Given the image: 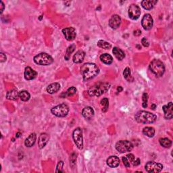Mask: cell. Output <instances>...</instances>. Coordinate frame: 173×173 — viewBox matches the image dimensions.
<instances>
[{"label":"cell","mask_w":173,"mask_h":173,"mask_svg":"<svg viewBox=\"0 0 173 173\" xmlns=\"http://www.w3.org/2000/svg\"><path fill=\"white\" fill-rule=\"evenodd\" d=\"M80 72L85 81L91 80L96 77L99 72V69L96 64L86 63L80 68Z\"/></svg>","instance_id":"6da1fadb"},{"label":"cell","mask_w":173,"mask_h":173,"mask_svg":"<svg viewBox=\"0 0 173 173\" xmlns=\"http://www.w3.org/2000/svg\"><path fill=\"white\" fill-rule=\"evenodd\" d=\"M135 118L136 121L139 122V123L152 124L156 121L157 116H156V115H155L154 114H152L149 112L141 110L139 111L138 112L135 114Z\"/></svg>","instance_id":"7a4b0ae2"},{"label":"cell","mask_w":173,"mask_h":173,"mask_svg":"<svg viewBox=\"0 0 173 173\" xmlns=\"http://www.w3.org/2000/svg\"><path fill=\"white\" fill-rule=\"evenodd\" d=\"M110 87V84L108 83H98L91 86L88 90V93L90 96L99 97L107 92Z\"/></svg>","instance_id":"3957f363"},{"label":"cell","mask_w":173,"mask_h":173,"mask_svg":"<svg viewBox=\"0 0 173 173\" xmlns=\"http://www.w3.org/2000/svg\"><path fill=\"white\" fill-rule=\"evenodd\" d=\"M149 69L157 77H161L165 72V66L160 60H153L150 63Z\"/></svg>","instance_id":"277c9868"},{"label":"cell","mask_w":173,"mask_h":173,"mask_svg":"<svg viewBox=\"0 0 173 173\" xmlns=\"http://www.w3.org/2000/svg\"><path fill=\"white\" fill-rule=\"evenodd\" d=\"M33 60L37 64L41 66H49L54 62L53 58L46 53H41L35 55L33 58Z\"/></svg>","instance_id":"5b68a950"},{"label":"cell","mask_w":173,"mask_h":173,"mask_svg":"<svg viewBox=\"0 0 173 173\" xmlns=\"http://www.w3.org/2000/svg\"><path fill=\"white\" fill-rule=\"evenodd\" d=\"M51 112L54 116L62 118V117H65L68 115L69 107L65 104H62L52 108Z\"/></svg>","instance_id":"8992f818"},{"label":"cell","mask_w":173,"mask_h":173,"mask_svg":"<svg viewBox=\"0 0 173 173\" xmlns=\"http://www.w3.org/2000/svg\"><path fill=\"white\" fill-rule=\"evenodd\" d=\"M116 149L121 153H126L131 152L133 148V145L131 141L128 140L119 141L116 144Z\"/></svg>","instance_id":"52a82bcc"},{"label":"cell","mask_w":173,"mask_h":173,"mask_svg":"<svg viewBox=\"0 0 173 173\" xmlns=\"http://www.w3.org/2000/svg\"><path fill=\"white\" fill-rule=\"evenodd\" d=\"M72 137L78 148L80 150L83 149V131L80 128L78 127L75 129L72 133Z\"/></svg>","instance_id":"ba28073f"},{"label":"cell","mask_w":173,"mask_h":173,"mask_svg":"<svg viewBox=\"0 0 173 173\" xmlns=\"http://www.w3.org/2000/svg\"><path fill=\"white\" fill-rule=\"evenodd\" d=\"M145 169L147 172L158 173L162 171L163 169V165L160 163H157L156 162H148L145 166Z\"/></svg>","instance_id":"9c48e42d"},{"label":"cell","mask_w":173,"mask_h":173,"mask_svg":"<svg viewBox=\"0 0 173 173\" xmlns=\"http://www.w3.org/2000/svg\"><path fill=\"white\" fill-rule=\"evenodd\" d=\"M128 14L131 19L132 20H137L141 15V9L137 5L132 4L130 5L128 11Z\"/></svg>","instance_id":"30bf717a"},{"label":"cell","mask_w":173,"mask_h":173,"mask_svg":"<svg viewBox=\"0 0 173 173\" xmlns=\"http://www.w3.org/2000/svg\"><path fill=\"white\" fill-rule=\"evenodd\" d=\"M141 24L143 29L146 30L152 29L153 24V20L152 16L149 14H146L142 18Z\"/></svg>","instance_id":"8fae6325"},{"label":"cell","mask_w":173,"mask_h":173,"mask_svg":"<svg viewBox=\"0 0 173 173\" xmlns=\"http://www.w3.org/2000/svg\"><path fill=\"white\" fill-rule=\"evenodd\" d=\"M62 33L67 41H72L76 38L77 33L74 27L65 28V29H62Z\"/></svg>","instance_id":"7c38bea8"},{"label":"cell","mask_w":173,"mask_h":173,"mask_svg":"<svg viewBox=\"0 0 173 173\" xmlns=\"http://www.w3.org/2000/svg\"><path fill=\"white\" fill-rule=\"evenodd\" d=\"M121 18L118 15H113L109 20V26L112 29H116L121 26Z\"/></svg>","instance_id":"4fadbf2b"},{"label":"cell","mask_w":173,"mask_h":173,"mask_svg":"<svg viewBox=\"0 0 173 173\" xmlns=\"http://www.w3.org/2000/svg\"><path fill=\"white\" fill-rule=\"evenodd\" d=\"M172 102H169L168 105H164L162 107V110L164 113V118L166 119L170 120L172 118Z\"/></svg>","instance_id":"5bb4252c"},{"label":"cell","mask_w":173,"mask_h":173,"mask_svg":"<svg viewBox=\"0 0 173 173\" xmlns=\"http://www.w3.org/2000/svg\"><path fill=\"white\" fill-rule=\"evenodd\" d=\"M37 76V72L30 67L28 66L24 71V79L27 80H31Z\"/></svg>","instance_id":"9a60e30c"},{"label":"cell","mask_w":173,"mask_h":173,"mask_svg":"<svg viewBox=\"0 0 173 173\" xmlns=\"http://www.w3.org/2000/svg\"><path fill=\"white\" fill-rule=\"evenodd\" d=\"M49 140V136L47 133H41L38 141V146L40 149H43Z\"/></svg>","instance_id":"2e32d148"},{"label":"cell","mask_w":173,"mask_h":173,"mask_svg":"<svg viewBox=\"0 0 173 173\" xmlns=\"http://www.w3.org/2000/svg\"><path fill=\"white\" fill-rule=\"evenodd\" d=\"M120 159L116 156H110L107 159V164L110 168H116L119 166Z\"/></svg>","instance_id":"e0dca14e"},{"label":"cell","mask_w":173,"mask_h":173,"mask_svg":"<svg viewBox=\"0 0 173 173\" xmlns=\"http://www.w3.org/2000/svg\"><path fill=\"white\" fill-rule=\"evenodd\" d=\"M82 115L86 119H87V120L91 119L94 116L93 109L90 106L85 107L82 111Z\"/></svg>","instance_id":"ac0fdd59"},{"label":"cell","mask_w":173,"mask_h":173,"mask_svg":"<svg viewBox=\"0 0 173 173\" xmlns=\"http://www.w3.org/2000/svg\"><path fill=\"white\" fill-rule=\"evenodd\" d=\"M157 3V0H143L141 2V5L144 9L149 10H152Z\"/></svg>","instance_id":"d6986e66"},{"label":"cell","mask_w":173,"mask_h":173,"mask_svg":"<svg viewBox=\"0 0 173 173\" xmlns=\"http://www.w3.org/2000/svg\"><path fill=\"white\" fill-rule=\"evenodd\" d=\"M85 56V53L82 51V50H79L77 52H76V54L74 55L73 56V62L74 63L76 64H79L81 63L83 60H84Z\"/></svg>","instance_id":"ffe728a7"},{"label":"cell","mask_w":173,"mask_h":173,"mask_svg":"<svg viewBox=\"0 0 173 173\" xmlns=\"http://www.w3.org/2000/svg\"><path fill=\"white\" fill-rule=\"evenodd\" d=\"M36 139H37V136H36V134L35 133H31L26 139V140H25V141H24L25 146H26L28 147H33L35 145V143Z\"/></svg>","instance_id":"44dd1931"},{"label":"cell","mask_w":173,"mask_h":173,"mask_svg":"<svg viewBox=\"0 0 173 173\" xmlns=\"http://www.w3.org/2000/svg\"><path fill=\"white\" fill-rule=\"evenodd\" d=\"M60 85L58 83H54L52 84L48 85L47 87V92L49 94H54L57 93L60 90Z\"/></svg>","instance_id":"7402d4cb"},{"label":"cell","mask_w":173,"mask_h":173,"mask_svg":"<svg viewBox=\"0 0 173 173\" xmlns=\"http://www.w3.org/2000/svg\"><path fill=\"white\" fill-rule=\"evenodd\" d=\"M18 91L16 89H12L9 91L6 94V98L9 100H17L19 97Z\"/></svg>","instance_id":"603a6c76"},{"label":"cell","mask_w":173,"mask_h":173,"mask_svg":"<svg viewBox=\"0 0 173 173\" xmlns=\"http://www.w3.org/2000/svg\"><path fill=\"white\" fill-rule=\"evenodd\" d=\"M112 53L118 60H122L125 57V54H124V52L116 47H114L113 48Z\"/></svg>","instance_id":"cb8c5ba5"},{"label":"cell","mask_w":173,"mask_h":173,"mask_svg":"<svg viewBox=\"0 0 173 173\" xmlns=\"http://www.w3.org/2000/svg\"><path fill=\"white\" fill-rule=\"evenodd\" d=\"M100 60L103 63L105 64L110 65L113 62V58L110 54H103L100 55Z\"/></svg>","instance_id":"d4e9b609"},{"label":"cell","mask_w":173,"mask_h":173,"mask_svg":"<svg viewBox=\"0 0 173 173\" xmlns=\"http://www.w3.org/2000/svg\"><path fill=\"white\" fill-rule=\"evenodd\" d=\"M155 133L156 131L154 129V128L151 127H146L143 129V135L148 137H153L155 135Z\"/></svg>","instance_id":"484cf974"},{"label":"cell","mask_w":173,"mask_h":173,"mask_svg":"<svg viewBox=\"0 0 173 173\" xmlns=\"http://www.w3.org/2000/svg\"><path fill=\"white\" fill-rule=\"evenodd\" d=\"M159 141L161 146L165 148H169L172 146V141L168 138H161Z\"/></svg>","instance_id":"4316f807"},{"label":"cell","mask_w":173,"mask_h":173,"mask_svg":"<svg viewBox=\"0 0 173 173\" xmlns=\"http://www.w3.org/2000/svg\"><path fill=\"white\" fill-rule=\"evenodd\" d=\"M19 97L20 99L23 102H27L30 99V95L27 91H22L20 92V94H19Z\"/></svg>","instance_id":"83f0119b"},{"label":"cell","mask_w":173,"mask_h":173,"mask_svg":"<svg viewBox=\"0 0 173 173\" xmlns=\"http://www.w3.org/2000/svg\"><path fill=\"white\" fill-rule=\"evenodd\" d=\"M97 46L98 47H101V48L103 49H109L111 48V44L108 42H106L104 40H99L98 42H97Z\"/></svg>","instance_id":"f1b7e54d"},{"label":"cell","mask_w":173,"mask_h":173,"mask_svg":"<svg viewBox=\"0 0 173 173\" xmlns=\"http://www.w3.org/2000/svg\"><path fill=\"white\" fill-rule=\"evenodd\" d=\"M76 48V46L74 45H71V46H69L66 49V53L65 55V59L66 60H68L70 57H71V55L72 52L74 51V49Z\"/></svg>","instance_id":"f546056e"},{"label":"cell","mask_w":173,"mask_h":173,"mask_svg":"<svg viewBox=\"0 0 173 173\" xmlns=\"http://www.w3.org/2000/svg\"><path fill=\"white\" fill-rule=\"evenodd\" d=\"M101 105L103 106L102 111L104 112H106L108 110V107H109L108 99H107V98H103L101 100Z\"/></svg>","instance_id":"4dcf8cb0"},{"label":"cell","mask_w":173,"mask_h":173,"mask_svg":"<svg viewBox=\"0 0 173 173\" xmlns=\"http://www.w3.org/2000/svg\"><path fill=\"white\" fill-rule=\"evenodd\" d=\"M77 93V89L74 87V86H71L69 89H68V90L66 91L65 93V97H70V96H72L73 95Z\"/></svg>","instance_id":"1f68e13d"},{"label":"cell","mask_w":173,"mask_h":173,"mask_svg":"<svg viewBox=\"0 0 173 173\" xmlns=\"http://www.w3.org/2000/svg\"><path fill=\"white\" fill-rule=\"evenodd\" d=\"M142 100H143V103H142V106L144 108H146L147 107V100H148V95L146 93H144L142 96Z\"/></svg>","instance_id":"d6a6232c"},{"label":"cell","mask_w":173,"mask_h":173,"mask_svg":"<svg viewBox=\"0 0 173 173\" xmlns=\"http://www.w3.org/2000/svg\"><path fill=\"white\" fill-rule=\"evenodd\" d=\"M63 167H64V162L62 161H60L58 162V165H57V168H56V172H64L63 170Z\"/></svg>","instance_id":"836d02e7"},{"label":"cell","mask_w":173,"mask_h":173,"mask_svg":"<svg viewBox=\"0 0 173 173\" xmlns=\"http://www.w3.org/2000/svg\"><path fill=\"white\" fill-rule=\"evenodd\" d=\"M123 75L124 79H126L127 80L129 79V78L131 77V70L129 67H127V68L124 69L123 72Z\"/></svg>","instance_id":"e575fe53"},{"label":"cell","mask_w":173,"mask_h":173,"mask_svg":"<svg viewBox=\"0 0 173 173\" xmlns=\"http://www.w3.org/2000/svg\"><path fill=\"white\" fill-rule=\"evenodd\" d=\"M122 162H123L124 165L127 167V168H129L130 167V162L128 160L127 157H122Z\"/></svg>","instance_id":"d590c367"},{"label":"cell","mask_w":173,"mask_h":173,"mask_svg":"<svg viewBox=\"0 0 173 173\" xmlns=\"http://www.w3.org/2000/svg\"><path fill=\"white\" fill-rule=\"evenodd\" d=\"M141 43H142V44H143V46L144 47H149V41H148V40H147L146 37H143V39H142Z\"/></svg>","instance_id":"8d00e7d4"},{"label":"cell","mask_w":173,"mask_h":173,"mask_svg":"<svg viewBox=\"0 0 173 173\" xmlns=\"http://www.w3.org/2000/svg\"><path fill=\"white\" fill-rule=\"evenodd\" d=\"M126 157L127 158L128 160H129V161L130 162L132 163V162L135 160V156H134L133 154H132V153H129V154H128Z\"/></svg>","instance_id":"74e56055"},{"label":"cell","mask_w":173,"mask_h":173,"mask_svg":"<svg viewBox=\"0 0 173 173\" xmlns=\"http://www.w3.org/2000/svg\"><path fill=\"white\" fill-rule=\"evenodd\" d=\"M141 163V161H140V159L139 158H136L132 162V164L134 166H139V164Z\"/></svg>","instance_id":"f35d334b"},{"label":"cell","mask_w":173,"mask_h":173,"mask_svg":"<svg viewBox=\"0 0 173 173\" xmlns=\"http://www.w3.org/2000/svg\"><path fill=\"white\" fill-rule=\"evenodd\" d=\"M6 56H5V55L4 54H3V53H0V62L2 63L5 62V61H6Z\"/></svg>","instance_id":"ab89813d"},{"label":"cell","mask_w":173,"mask_h":173,"mask_svg":"<svg viewBox=\"0 0 173 173\" xmlns=\"http://www.w3.org/2000/svg\"><path fill=\"white\" fill-rule=\"evenodd\" d=\"M5 8V5L3 3L2 1H0V13L2 14L3 12H4Z\"/></svg>","instance_id":"60d3db41"},{"label":"cell","mask_w":173,"mask_h":173,"mask_svg":"<svg viewBox=\"0 0 173 173\" xmlns=\"http://www.w3.org/2000/svg\"><path fill=\"white\" fill-rule=\"evenodd\" d=\"M141 35V31L140 30H137L135 31H134V35L135 36H139Z\"/></svg>","instance_id":"b9f144b4"},{"label":"cell","mask_w":173,"mask_h":173,"mask_svg":"<svg viewBox=\"0 0 173 173\" xmlns=\"http://www.w3.org/2000/svg\"><path fill=\"white\" fill-rule=\"evenodd\" d=\"M117 91H118V92H121L122 91V86H118V88H117Z\"/></svg>","instance_id":"7bdbcfd3"},{"label":"cell","mask_w":173,"mask_h":173,"mask_svg":"<svg viewBox=\"0 0 173 173\" xmlns=\"http://www.w3.org/2000/svg\"><path fill=\"white\" fill-rule=\"evenodd\" d=\"M156 104H152V105L151 108L152 109V110H154L155 109H156Z\"/></svg>","instance_id":"ee69618b"},{"label":"cell","mask_w":173,"mask_h":173,"mask_svg":"<svg viewBox=\"0 0 173 173\" xmlns=\"http://www.w3.org/2000/svg\"><path fill=\"white\" fill-rule=\"evenodd\" d=\"M64 4H67V6H69V4H71V2H64Z\"/></svg>","instance_id":"f6af8a7d"},{"label":"cell","mask_w":173,"mask_h":173,"mask_svg":"<svg viewBox=\"0 0 173 173\" xmlns=\"http://www.w3.org/2000/svg\"><path fill=\"white\" fill-rule=\"evenodd\" d=\"M20 133H16V137H20Z\"/></svg>","instance_id":"bcb514c9"},{"label":"cell","mask_w":173,"mask_h":173,"mask_svg":"<svg viewBox=\"0 0 173 173\" xmlns=\"http://www.w3.org/2000/svg\"><path fill=\"white\" fill-rule=\"evenodd\" d=\"M42 18H43V15L40 16V17L39 18V20H41V19H42Z\"/></svg>","instance_id":"7dc6e473"}]
</instances>
